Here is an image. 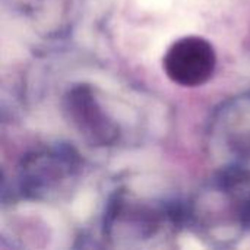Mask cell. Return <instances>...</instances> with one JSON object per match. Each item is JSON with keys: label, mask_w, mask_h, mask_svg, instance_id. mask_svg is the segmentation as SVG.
<instances>
[{"label": "cell", "mask_w": 250, "mask_h": 250, "mask_svg": "<svg viewBox=\"0 0 250 250\" xmlns=\"http://www.w3.org/2000/svg\"><path fill=\"white\" fill-rule=\"evenodd\" d=\"M166 75L177 85L195 88L211 79L217 67V54L212 44L198 35L174 41L163 60Z\"/></svg>", "instance_id": "6da1fadb"}, {"label": "cell", "mask_w": 250, "mask_h": 250, "mask_svg": "<svg viewBox=\"0 0 250 250\" xmlns=\"http://www.w3.org/2000/svg\"><path fill=\"white\" fill-rule=\"evenodd\" d=\"M67 111L70 113L73 123L81 132H83V135L92 139V142L107 144L113 139V126L105 120V116L89 94V89H73L67 98Z\"/></svg>", "instance_id": "7a4b0ae2"}]
</instances>
